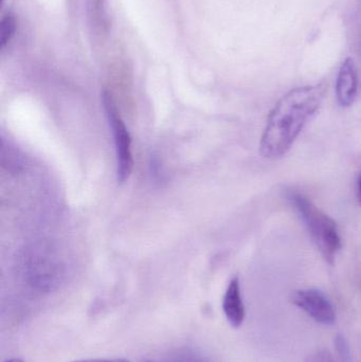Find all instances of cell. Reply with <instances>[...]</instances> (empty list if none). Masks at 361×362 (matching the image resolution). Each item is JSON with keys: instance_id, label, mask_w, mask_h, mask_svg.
Segmentation results:
<instances>
[{"instance_id": "2", "label": "cell", "mask_w": 361, "mask_h": 362, "mask_svg": "<svg viewBox=\"0 0 361 362\" xmlns=\"http://www.w3.org/2000/svg\"><path fill=\"white\" fill-rule=\"evenodd\" d=\"M288 197L304 223L324 259L330 265H334L337 255L343 248V240L336 221L302 193L290 192Z\"/></svg>"}, {"instance_id": "8", "label": "cell", "mask_w": 361, "mask_h": 362, "mask_svg": "<svg viewBox=\"0 0 361 362\" xmlns=\"http://www.w3.org/2000/svg\"><path fill=\"white\" fill-rule=\"evenodd\" d=\"M72 362H131L127 361V359L123 358H114V359H81V361H76Z\"/></svg>"}, {"instance_id": "9", "label": "cell", "mask_w": 361, "mask_h": 362, "mask_svg": "<svg viewBox=\"0 0 361 362\" xmlns=\"http://www.w3.org/2000/svg\"><path fill=\"white\" fill-rule=\"evenodd\" d=\"M358 198H360V202L361 204V175L360 180H358Z\"/></svg>"}, {"instance_id": "3", "label": "cell", "mask_w": 361, "mask_h": 362, "mask_svg": "<svg viewBox=\"0 0 361 362\" xmlns=\"http://www.w3.org/2000/svg\"><path fill=\"white\" fill-rule=\"evenodd\" d=\"M102 101L112 129L117 153V177L119 182H125L133 171L134 159L131 154V137L125 127L110 93H103Z\"/></svg>"}, {"instance_id": "11", "label": "cell", "mask_w": 361, "mask_h": 362, "mask_svg": "<svg viewBox=\"0 0 361 362\" xmlns=\"http://www.w3.org/2000/svg\"><path fill=\"white\" fill-rule=\"evenodd\" d=\"M143 362H159V361H143Z\"/></svg>"}, {"instance_id": "10", "label": "cell", "mask_w": 361, "mask_h": 362, "mask_svg": "<svg viewBox=\"0 0 361 362\" xmlns=\"http://www.w3.org/2000/svg\"><path fill=\"white\" fill-rule=\"evenodd\" d=\"M4 362H25V361H21V359H19V358H12V359H8V361H6Z\"/></svg>"}, {"instance_id": "4", "label": "cell", "mask_w": 361, "mask_h": 362, "mask_svg": "<svg viewBox=\"0 0 361 362\" xmlns=\"http://www.w3.org/2000/svg\"><path fill=\"white\" fill-rule=\"evenodd\" d=\"M292 302L320 325H333L336 322L334 305L319 289H299L292 293Z\"/></svg>"}, {"instance_id": "12", "label": "cell", "mask_w": 361, "mask_h": 362, "mask_svg": "<svg viewBox=\"0 0 361 362\" xmlns=\"http://www.w3.org/2000/svg\"><path fill=\"white\" fill-rule=\"evenodd\" d=\"M360 51H361V42H360Z\"/></svg>"}, {"instance_id": "5", "label": "cell", "mask_w": 361, "mask_h": 362, "mask_svg": "<svg viewBox=\"0 0 361 362\" xmlns=\"http://www.w3.org/2000/svg\"><path fill=\"white\" fill-rule=\"evenodd\" d=\"M358 78L357 68L353 59H347L339 69L336 80V97L339 105L350 107L357 98Z\"/></svg>"}, {"instance_id": "7", "label": "cell", "mask_w": 361, "mask_h": 362, "mask_svg": "<svg viewBox=\"0 0 361 362\" xmlns=\"http://www.w3.org/2000/svg\"><path fill=\"white\" fill-rule=\"evenodd\" d=\"M16 31V21L14 16L11 14L4 15L0 23V44L4 48L10 42Z\"/></svg>"}, {"instance_id": "6", "label": "cell", "mask_w": 361, "mask_h": 362, "mask_svg": "<svg viewBox=\"0 0 361 362\" xmlns=\"http://www.w3.org/2000/svg\"><path fill=\"white\" fill-rule=\"evenodd\" d=\"M223 310L231 327L239 329L245 320L246 310L239 278H233L223 299Z\"/></svg>"}, {"instance_id": "1", "label": "cell", "mask_w": 361, "mask_h": 362, "mask_svg": "<svg viewBox=\"0 0 361 362\" xmlns=\"http://www.w3.org/2000/svg\"><path fill=\"white\" fill-rule=\"evenodd\" d=\"M328 86L324 83L297 87L277 102L267 117L260 142L265 159L285 156L309 120L319 112Z\"/></svg>"}]
</instances>
